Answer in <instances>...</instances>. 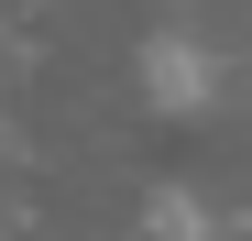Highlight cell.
Instances as JSON below:
<instances>
[{
	"label": "cell",
	"instance_id": "1",
	"mask_svg": "<svg viewBox=\"0 0 252 241\" xmlns=\"http://www.w3.org/2000/svg\"><path fill=\"white\" fill-rule=\"evenodd\" d=\"M143 88H154V110L197 120L208 99H220V66H208V44H187V33H164V44L143 55Z\"/></svg>",
	"mask_w": 252,
	"mask_h": 241
}]
</instances>
